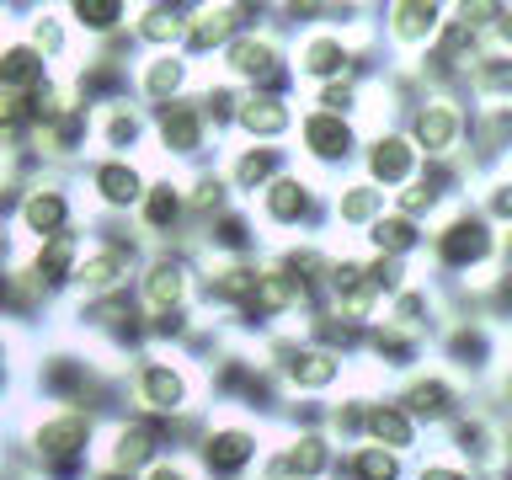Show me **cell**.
Returning a JSON list of instances; mask_svg holds the SVG:
<instances>
[{
  "label": "cell",
  "mask_w": 512,
  "mask_h": 480,
  "mask_svg": "<svg viewBox=\"0 0 512 480\" xmlns=\"http://www.w3.org/2000/svg\"><path fill=\"white\" fill-rule=\"evenodd\" d=\"M182 32V11H171V6H155V11H144V38L150 43H166Z\"/></svg>",
  "instance_id": "1f68e13d"
},
{
  "label": "cell",
  "mask_w": 512,
  "mask_h": 480,
  "mask_svg": "<svg viewBox=\"0 0 512 480\" xmlns=\"http://www.w3.org/2000/svg\"><path fill=\"white\" fill-rule=\"evenodd\" d=\"M182 75H187V64H182V59H155L150 70H144V91L166 102V96H171L176 86H182Z\"/></svg>",
  "instance_id": "d4e9b609"
},
{
  "label": "cell",
  "mask_w": 512,
  "mask_h": 480,
  "mask_svg": "<svg viewBox=\"0 0 512 480\" xmlns=\"http://www.w3.org/2000/svg\"><path fill=\"white\" fill-rule=\"evenodd\" d=\"M368 166H374L379 182H406L411 166H416V150H411L406 139H379L374 155H368Z\"/></svg>",
  "instance_id": "30bf717a"
},
{
  "label": "cell",
  "mask_w": 512,
  "mask_h": 480,
  "mask_svg": "<svg viewBox=\"0 0 512 480\" xmlns=\"http://www.w3.org/2000/svg\"><path fill=\"white\" fill-rule=\"evenodd\" d=\"M342 64H347V54H342V43H336V38L304 43V70H310V75H336Z\"/></svg>",
  "instance_id": "7402d4cb"
},
{
  "label": "cell",
  "mask_w": 512,
  "mask_h": 480,
  "mask_svg": "<svg viewBox=\"0 0 512 480\" xmlns=\"http://www.w3.org/2000/svg\"><path fill=\"white\" fill-rule=\"evenodd\" d=\"M288 374H294L299 384H331L336 379V358L331 352H288Z\"/></svg>",
  "instance_id": "ffe728a7"
},
{
  "label": "cell",
  "mask_w": 512,
  "mask_h": 480,
  "mask_svg": "<svg viewBox=\"0 0 512 480\" xmlns=\"http://www.w3.org/2000/svg\"><path fill=\"white\" fill-rule=\"evenodd\" d=\"M368 432H374V438L390 448H411V438H416V427H411V416L406 411H395V406H379L374 416H368Z\"/></svg>",
  "instance_id": "2e32d148"
},
{
  "label": "cell",
  "mask_w": 512,
  "mask_h": 480,
  "mask_svg": "<svg viewBox=\"0 0 512 480\" xmlns=\"http://www.w3.org/2000/svg\"><path fill=\"white\" fill-rule=\"evenodd\" d=\"M352 470H358V480H395L400 464H395V454H384V448H363Z\"/></svg>",
  "instance_id": "f546056e"
},
{
  "label": "cell",
  "mask_w": 512,
  "mask_h": 480,
  "mask_svg": "<svg viewBox=\"0 0 512 480\" xmlns=\"http://www.w3.org/2000/svg\"><path fill=\"white\" fill-rule=\"evenodd\" d=\"M102 480H134V475H123V470H112V475H102Z\"/></svg>",
  "instance_id": "681fc988"
},
{
  "label": "cell",
  "mask_w": 512,
  "mask_h": 480,
  "mask_svg": "<svg viewBox=\"0 0 512 480\" xmlns=\"http://www.w3.org/2000/svg\"><path fill=\"white\" fill-rule=\"evenodd\" d=\"M118 272H123V256L118 251H102V256H91L75 278L86 283V288H112V283H118Z\"/></svg>",
  "instance_id": "83f0119b"
},
{
  "label": "cell",
  "mask_w": 512,
  "mask_h": 480,
  "mask_svg": "<svg viewBox=\"0 0 512 480\" xmlns=\"http://www.w3.org/2000/svg\"><path fill=\"white\" fill-rule=\"evenodd\" d=\"M432 203H438V192H432V187H411L406 198H400V208H406V214H422V208H432Z\"/></svg>",
  "instance_id": "f35d334b"
},
{
  "label": "cell",
  "mask_w": 512,
  "mask_h": 480,
  "mask_svg": "<svg viewBox=\"0 0 512 480\" xmlns=\"http://www.w3.org/2000/svg\"><path fill=\"white\" fill-rule=\"evenodd\" d=\"M176 214H182V198H176V187H171V182L150 187V198H144V219H150L155 230H166Z\"/></svg>",
  "instance_id": "484cf974"
},
{
  "label": "cell",
  "mask_w": 512,
  "mask_h": 480,
  "mask_svg": "<svg viewBox=\"0 0 512 480\" xmlns=\"http://www.w3.org/2000/svg\"><path fill=\"white\" fill-rule=\"evenodd\" d=\"M134 134H139V123L123 118V112H118V118H112V128H107V139L118 144V150H123V144H134Z\"/></svg>",
  "instance_id": "ab89813d"
},
{
  "label": "cell",
  "mask_w": 512,
  "mask_h": 480,
  "mask_svg": "<svg viewBox=\"0 0 512 480\" xmlns=\"http://www.w3.org/2000/svg\"><path fill=\"white\" fill-rule=\"evenodd\" d=\"M32 80H43V54L38 48H6L0 54V91L32 86Z\"/></svg>",
  "instance_id": "4fadbf2b"
},
{
  "label": "cell",
  "mask_w": 512,
  "mask_h": 480,
  "mask_svg": "<svg viewBox=\"0 0 512 480\" xmlns=\"http://www.w3.org/2000/svg\"><path fill=\"white\" fill-rule=\"evenodd\" d=\"M480 80H486L491 91H502V86H507V59H486V70H480Z\"/></svg>",
  "instance_id": "b9f144b4"
},
{
  "label": "cell",
  "mask_w": 512,
  "mask_h": 480,
  "mask_svg": "<svg viewBox=\"0 0 512 480\" xmlns=\"http://www.w3.org/2000/svg\"><path fill=\"white\" fill-rule=\"evenodd\" d=\"M224 32H230V11H214V16H203L198 27L187 32V43H192V54H203V48H214Z\"/></svg>",
  "instance_id": "d6a6232c"
},
{
  "label": "cell",
  "mask_w": 512,
  "mask_h": 480,
  "mask_svg": "<svg viewBox=\"0 0 512 480\" xmlns=\"http://www.w3.org/2000/svg\"><path fill=\"white\" fill-rule=\"evenodd\" d=\"M278 470H283V475H299V480H315L320 470H326V443H320V438H299V443L278 459Z\"/></svg>",
  "instance_id": "e0dca14e"
},
{
  "label": "cell",
  "mask_w": 512,
  "mask_h": 480,
  "mask_svg": "<svg viewBox=\"0 0 512 480\" xmlns=\"http://www.w3.org/2000/svg\"><path fill=\"white\" fill-rule=\"evenodd\" d=\"M96 192H102V203L128 208V203L144 198V176L128 166V160H107V166H96Z\"/></svg>",
  "instance_id": "277c9868"
},
{
  "label": "cell",
  "mask_w": 512,
  "mask_h": 480,
  "mask_svg": "<svg viewBox=\"0 0 512 480\" xmlns=\"http://www.w3.org/2000/svg\"><path fill=\"white\" fill-rule=\"evenodd\" d=\"M80 379H86V368H80V363H70V358H59L54 368H48V390H54V395H70V390H80Z\"/></svg>",
  "instance_id": "e575fe53"
},
{
  "label": "cell",
  "mask_w": 512,
  "mask_h": 480,
  "mask_svg": "<svg viewBox=\"0 0 512 480\" xmlns=\"http://www.w3.org/2000/svg\"><path fill=\"white\" fill-rule=\"evenodd\" d=\"M454 134H459V112L454 107H448V102L422 107V118H416V139H422L432 155H443L448 144H454Z\"/></svg>",
  "instance_id": "9c48e42d"
},
{
  "label": "cell",
  "mask_w": 512,
  "mask_h": 480,
  "mask_svg": "<svg viewBox=\"0 0 512 480\" xmlns=\"http://www.w3.org/2000/svg\"><path fill=\"white\" fill-rule=\"evenodd\" d=\"M16 118H22V102H16L11 91H0V128H11Z\"/></svg>",
  "instance_id": "f6af8a7d"
},
{
  "label": "cell",
  "mask_w": 512,
  "mask_h": 480,
  "mask_svg": "<svg viewBox=\"0 0 512 480\" xmlns=\"http://www.w3.org/2000/svg\"><path fill=\"white\" fill-rule=\"evenodd\" d=\"M336 208H342V219H347V224H363V219H374V214H379V192H374V187H352Z\"/></svg>",
  "instance_id": "4dcf8cb0"
},
{
  "label": "cell",
  "mask_w": 512,
  "mask_h": 480,
  "mask_svg": "<svg viewBox=\"0 0 512 480\" xmlns=\"http://www.w3.org/2000/svg\"><path fill=\"white\" fill-rule=\"evenodd\" d=\"M75 16H80V27H91V32H112L123 22V6H112V0H80Z\"/></svg>",
  "instance_id": "f1b7e54d"
},
{
  "label": "cell",
  "mask_w": 512,
  "mask_h": 480,
  "mask_svg": "<svg viewBox=\"0 0 512 480\" xmlns=\"http://www.w3.org/2000/svg\"><path fill=\"white\" fill-rule=\"evenodd\" d=\"M80 139H86V112H80V107H75V112H59V118H54V144L70 155Z\"/></svg>",
  "instance_id": "836d02e7"
},
{
  "label": "cell",
  "mask_w": 512,
  "mask_h": 480,
  "mask_svg": "<svg viewBox=\"0 0 512 480\" xmlns=\"http://www.w3.org/2000/svg\"><path fill=\"white\" fill-rule=\"evenodd\" d=\"M22 219L32 235H59L64 219H70V203H64V192H32L22 203Z\"/></svg>",
  "instance_id": "ba28073f"
},
{
  "label": "cell",
  "mask_w": 512,
  "mask_h": 480,
  "mask_svg": "<svg viewBox=\"0 0 512 480\" xmlns=\"http://www.w3.org/2000/svg\"><path fill=\"white\" fill-rule=\"evenodd\" d=\"M219 192H224V187H219V176H203V182H198V208H214V203H219Z\"/></svg>",
  "instance_id": "7bdbcfd3"
},
{
  "label": "cell",
  "mask_w": 512,
  "mask_h": 480,
  "mask_svg": "<svg viewBox=\"0 0 512 480\" xmlns=\"http://www.w3.org/2000/svg\"><path fill=\"white\" fill-rule=\"evenodd\" d=\"M374 246L390 251V256L411 251V246H416V224H411V219H379V224H374Z\"/></svg>",
  "instance_id": "cb8c5ba5"
},
{
  "label": "cell",
  "mask_w": 512,
  "mask_h": 480,
  "mask_svg": "<svg viewBox=\"0 0 512 480\" xmlns=\"http://www.w3.org/2000/svg\"><path fill=\"white\" fill-rule=\"evenodd\" d=\"M240 123H246L251 134H283V128H288V107L283 102H246V107H240Z\"/></svg>",
  "instance_id": "44dd1931"
},
{
  "label": "cell",
  "mask_w": 512,
  "mask_h": 480,
  "mask_svg": "<svg viewBox=\"0 0 512 480\" xmlns=\"http://www.w3.org/2000/svg\"><path fill=\"white\" fill-rule=\"evenodd\" d=\"M486 251H491V230L480 219H454L438 235V256H443L448 267H475Z\"/></svg>",
  "instance_id": "6da1fadb"
},
{
  "label": "cell",
  "mask_w": 512,
  "mask_h": 480,
  "mask_svg": "<svg viewBox=\"0 0 512 480\" xmlns=\"http://www.w3.org/2000/svg\"><path fill=\"white\" fill-rule=\"evenodd\" d=\"M230 70L235 75H272L278 70V54H272V43H262V38H240V43H230Z\"/></svg>",
  "instance_id": "5bb4252c"
},
{
  "label": "cell",
  "mask_w": 512,
  "mask_h": 480,
  "mask_svg": "<svg viewBox=\"0 0 512 480\" xmlns=\"http://www.w3.org/2000/svg\"><path fill=\"white\" fill-rule=\"evenodd\" d=\"M251 454H256V438H251V432L224 427V432H214V438H208L203 464H208L214 475H240V470L251 464Z\"/></svg>",
  "instance_id": "7a4b0ae2"
},
{
  "label": "cell",
  "mask_w": 512,
  "mask_h": 480,
  "mask_svg": "<svg viewBox=\"0 0 512 480\" xmlns=\"http://www.w3.org/2000/svg\"><path fill=\"white\" fill-rule=\"evenodd\" d=\"M374 347H379V358H395V363H406L411 358V342L400 331H379L374 336Z\"/></svg>",
  "instance_id": "74e56055"
},
{
  "label": "cell",
  "mask_w": 512,
  "mask_h": 480,
  "mask_svg": "<svg viewBox=\"0 0 512 480\" xmlns=\"http://www.w3.org/2000/svg\"><path fill=\"white\" fill-rule=\"evenodd\" d=\"M198 134H203V123H198V112H192L187 102H166V107H160V139H166V150L192 155V150H198Z\"/></svg>",
  "instance_id": "8992f818"
},
{
  "label": "cell",
  "mask_w": 512,
  "mask_h": 480,
  "mask_svg": "<svg viewBox=\"0 0 512 480\" xmlns=\"http://www.w3.org/2000/svg\"><path fill=\"white\" fill-rule=\"evenodd\" d=\"M320 107L347 112V107H352V86H326V91H320Z\"/></svg>",
  "instance_id": "60d3db41"
},
{
  "label": "cell",
  "mask_w": 512,
  "mask_h": 480,
  "mask_svg": "<svg viewBox=\"0 0 512 480\" xmlns=\"http://www.w3.org/2000/svg\"><path fill=\"white\" fill-rule=\"evenodd\" d=\"M406 406H411V416L438 422V416H448V406H454V395H448L443 379H416L411 390H406Z\"/></svg>",
  "instance_id": "9a60e30c"
},
{
  "label": "cell",
  "mask_w": 512,
  "mask_h": 480,
  "mask_svg": "<svg viewBox=\"0 0 512 480\" xmlns=\"http://www.w3.org/2000/svg\"><path fill=\"white\" fill-rule=\"evenodd\" d=\"M304 208H310V187L294 182V176H283V182L267 187V214L278 219V224H294Z\"/></svg>",
  "instance_id": "7c38bea8"
},
{
  "label": "cell",
  "mask_w": 512,
  "mask_h": 480,
  "mask_svg": "<svg viewBox=\"0 0 512 480\" xmlns=\"http://www.w3.org/2000/svg\"><path fill=\"white\" fill-rule=\"evenodd\" d=\"M304 144H310L320 160H342L352 150V128L336 118V112H315V118H304Z\"/></svg>",
  "instance_id": "3957f363"
},
{
  "label": "cell",
  "mask_w": 512,
  "mask_h": 480,
  "mask_svg": "<svg viewBox=\"0 0 512 480\" xmlns=\"http://www.w3.org/2000/svg\"><path fill=\"white\" fill-rule=\"evenodd\" d=\"M86 438H91V422H86V416H54V422L38 427V448H43V454H54V459L80 454V448H86Z\"/></svg>",
  "instance_id": "5b68a950"
},
{
  "label": "cell",
  "mask_w": 512,
  "mask_h": 480,
  "mask_svg": "<svg viewBox=\"0 0 512 480\" xmlns=\"http://www.w3.org/2000/svg\"><path fill=\"white\" fill-rule=\"evenodd\" d=\"M150 480H187L182 470H176V464H155V475Z\"/></svg>",
  "instance_id": "c3c4849f"
},
{
  "label": "cell",
  "mask_w": 512,
  "mask_h": 480,
  "mask_svg": "<svg viewBox=\"0 0 512 480\" xmlns=\"http://www.w3.org/2000/svg\"><path fill=\"white\" fill-rule=\"evenodd\" d=\"M70 262H75V240L70 235H48V246L38 251V262H32V278L54 288V283L70 278Z\"/></svg>",
  "instance_id": "8fae6325"
},
{
  "label": "cell",
  "mask_w": 512,
  "mask_h": 480,
  "mask_svg": "<svg viewBox=\"0 0 512 480\" xmlns=\"http://www.w3.org/2000/svg\"><path fill=\"white\" fill-rule=\"evenodd\" d=\"M214 240H219V246L224 251H240V246H251V230H246V219H219V230H214Z\"/></svg>",
  "instance_id": "8d00e7d4"
},
{
  "label": "cell",
  "mask_w": 512,
  "mask_h": 480,
  "mask_svg": "<svg viewBox=\"0 0 512 480\" xmlns=\"http://www.w3.org/2000/svg\"><path fill=\"white\" fill-rule=\"evenodd\" d=\"M208 112H214V118H230V112H235V96H230V91H208Z\"/></svg>",
  "instance_id": "ee69618b"
},
{
  "label": "cell",
  "mask_w": 512,
  "mask_h": 480,
  "mask_svg": "<svg viewBox=\"0 0 512 480\" xmlns=\"http://www.w3.org/2000/svg\"><path fill=\"white\" fill-rule=\"evenodd\" d=\"M182 320H187L182 310H160V320H155V331H160V336H176V331H182Z\"/></svg>",
  "instance_id": "bcb514c9"
},
{
  "label": "cell",
  "mask_w": 512,
  "mask_h": 480,
  "mask_svg": "<svg viewBox=\"0 0 512 480\" xmlns=\"http://www.w3.org/2000/svg\"><path fill=\"white\" fill-rule=\"evenodd\" d=\"M438 27V6H395V32L400 38H427Z\"/></svg>",
  "instance_id": "4316f807"
},
{
  "label": "cell",
  "mask_w": 512,
  "mask_h": 480,
  "mask_svg": "<svg viewBox=\"0 0 512 480\" xmlns=\"http://www.w3.org/2000/svg\"><path fill=\"white\" fill-rule=\"evenodd\" d=\"M448 347H454V358H464L470 368H480V358H486V336H480V331H459Z\"/></svg>",
  "instance_id": "d590c367"
},
{
  "label": "cell",
  "mask_w": 512,
  "mask_h": 480,
  "mask_svg": "<svg viewBox=\"0 0 512 480\" xmlns=\"http://www.w3.org/2000/svg\"><path fill=\"white\" fill-rule=\"evenodd\" d=\"M182 288H187V272H182V262H155V267H150V299L160 304V310H176Z\"/></svg>",
  "instance_id": "d6986e66"
},
{
  "label": "cell",
  "mask_w": 512,
  "mask_h": 480,
  "mask_svg": "<svg viewBox=\"0 0 512 480\" xmlns=\"http://www.w3.org/2000/svg\"><path fill=\"white\" fill-rule=\"evenodd\" d=\"M422 480H470L464 470H443V464H432V470H422Z\"/></svg>",
  "instance_id": "7dc6e473"
},
{
  "label": "cell",
  "mask_w": 512,
  "mask_h": 480,
  "mask_svg": "<svg viewBox=\"0 0 512 480\" xmlns=\"http://www.w3.org/2000/svg\"><path fill=\"white\" fill-rule=\"evenodd\" d=\"M0 294H6V288H0Z\"/></svg>",
  "instance_id": "f907efd6"
},
{
  "label": "cell",
  "mask_w": 512,
  "mask_h": 480,
  "mask_svg": "<svg viewBox=\"0 0 512 480\" xmlns=\"http://www.w3.org/2000/svg\"><path fill=\"white\" fill-rule=\"evenodd\" d=\"M150 459H155V432L150 427H123L118 432V470L134 475L139 464H150Z\"/></svg>",
  "instance_id": "ac0fdd59"
},
{
  "label": "cell",
  "mask_w": 512,
  "mask_h": 480,
  "mask_svg": "<svg viewBox=\"0 0 512 480\" xmlns=\"http://www.w3.org/2000/svg\"><path fill=\"white\" fill-rule=\"evenodd\" d=\"M139 390H144V406H155V411H176L187 400V384H182V374L176 368H166V363H150L139 374Z\"/></svg>",
  "instance_id": "52a82bcc"
},
{
  "label": "cell",
  "mask_w": 512,
  "mask_h": 480,
  "mask_svg": "<svg viewBox=\"0 0 512 480\" xmlns=\"http://www.w3.org/2000/svg\"><path fill=\"white\" fill-rule=\"evenodd\" d=\"M272 171H278V150H246V155H240V166H235V182L256 192Z\"/></svg>",
  "instance_id": "603a6c76"
}]
</instances>
